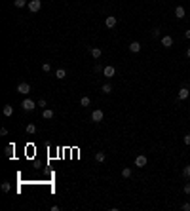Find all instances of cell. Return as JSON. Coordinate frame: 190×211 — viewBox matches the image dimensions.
<instances>
[{
  "label": "cell",
  "instance_id": "14",
  "mask_svg": "<svg viewBox=\"0 0 190 211\" xmlns=\"http://www.w3.org/2000/svg\"><path fill=\"white\" fill-rule=\"evenodd\" d=\"M101 55H103V50L101 48H91V57L93 59H101Z\"/></svg>",
  "mask_w": 190,
  "mask_h": 211
},
{
  "label": "cell",
  "instance_id": "29",
  "mask_svg": "<svg viewBox=\"0 0 190 211\" xmlns=\"http://www.w3.org/2000/svg\"><path fill=\"white\" fill-rule=\"evenodd\" d=\"M181 209H183V211H190V204H188V202H186V204H183V205H181Z\"/></svg>",
  "mask_w": 190,
  "mask_h": 211
},
{
  "label": "cell",
  "instance_id": "4",
  "mask_svg": "<svg viewBox=\"0 0 190 211\" xmlns=\"http://www.w3.org/2000/svg\"><path fill=\"white\" fill-rule=\"evenodd\" d=\"M105 25H107V29H114V27L118 25V17H116V15H108V17L105 19Z\"/></svg>",
  "mask_w": 190,
  "mask_h": 211
},
{
  "label": "cell",
  "instance_id": "15",
  "mask_svg": "<svg viewBox=\"0 0 190 211\" xmlns=\"http://www.w3.org/2000/svg\"><path fill=\"white\" fill-rule=\"evenodd\" d=\"M105 160H107V154H105V152H95V162L103 164Z\"/></svg>",
  "mask_w": 190,
  "mask_h": 211
},
{
  "label": "cell",
  "instance_id": "6",
  "mask_svg": "<svg viewBox=\"0 0 190 211\" xmlns=\"http://www.w3.org/2000/svg\"><path fill=\"white\" fill-rule=\"evenodd\" d=\"M147 164H148V158L144 156V154H139V156L135 158V168H144Z\"/></svg>",
  "mask_w": 190,
  "mask_h": 211
},
{
  "label": "cell",
  "instance_id": "30",
  "mask_svg": "<svg viewBox=\"0 0 190 211\" xmlns=\"http://www.w3.org/2000/svg\"><path fill=\"white\" fill-rule=\"evenodd\" d=\"M152 36H160V29H158V27L152 29Z\"/></svg>",
  "mask_w": 190,
  "mask_h": 211
},
{
  "label": "cell",
  "instance_id": "26",
  "mask_svg": "<svg viewBox=\"0 0 190 211\" xmlns=\"http://www.w3.org/2000/svg\"><path fill=\"white\" fill-rule=\"evenodd\" d=\"M183 192H184V194H190V183H186V185L183 186Z\"/></svg>",
  "mask_w": 190,
  "mask_h": 211
},
{
  "label": "cell",
  "instance_id": "22",
  "mask_svg": "<svg viewBox=\"0 0 190 211\" xmlns=\"http://www.w3.org/2000/svg\"><path fill=\"white\" fill-rule=\"evenodd\" d=\"M183 177L184 179H190V165H184L183 168Z\"/></svg>",
  "mask_w": 190,
  "mask_h": 211
},
{
  "label": "cell",
  "instance_id": "18",
  "mask_svg": "<svg viewBox=\"0 0 190 211\" xmlns=\"http://www.w3.org/2000/svg\"><path fill=\"white\" fill-rule=\"evenodd\" d=\"M101 91H103V93H107V95H108V93H112V84H103Z\"/></svg>",
  "mask_w": 190,
  "mask_h": 211
},
{
  "label": "cell",
  "instance_id": "20",
  "mask_svg": "<svg viewBox=\"0 0 190 211\" xmlns=\"http://www.w3.org/2000/svg\"><path fill=\"white\" fill-rule=\"evenodd\" d=\"M55 76H57V80H63L67 76V71L65 69H57V72H55Z\"/></svg>",
  "mask_w": 190,
  "mask_h": 211
},
{
  "label": "cell",
  "instance_id": "31",
  "mask_svg": "<svg viewBox=\"0 0 190 211\" xmlns=\"http://www.w3.org/2000/svg\"><path fill=\"white\" fill-rule=\"evenodd\" d=\"M0 135H2V137H4V135H8V129H6V128H2V129H0Z\"/></svg>",
  "mask_w": 190,
  "mask_h": 211
},
{
  "label": "cell",
  "instance_id": "5",
  "mask_svg": "<svg viewBox=\"0 0 190 211\" xmlns=\"http://www.w3.org/2000/svg\"><path fill=\"white\" fill-rule=\"evenodd\" d=\"M91 122H95V124L103 122V110H101V108H95L93 112H91Z\"/></svg>",
  "mask_w": 190,
  "mask_h": 211
},
{
  "label": "cell",
  "instance_id": "24",
  "mask_svg": "<svg viewBox=\"0 0 190 211\" xmlns=\"http://www.w3.org/2000/svg\"><path fill=\"white\" fill-rule=\"evenodd\" d=\"M2 190H4V192H10V190H12V185H10L8 181H4V183H2Z\"/></svg>",
  "mask_w": 190,
  "mask_h": 211
},
{
  "label": "cell",
  "instance_id": "11",
  "mask_svg": "<svg viewBox=\"0 0 190 211\" xmlns=\"http://www.w3.org/2000/svg\"><path fill=\"white\" fill-rule=\"evenodd\" d=\"M2 112H4V116H6V118H10V116H14V107H12V105H4V108H2Z\"/></svg>",
  "mask_w": 190,
  "mask_h": 211
},
{
  "label": "cell",
  "instance_id": "23",
  "mask_svg": "<svg viewBox=\"0 0 190 211\" xmlns=\"http://www.w3.org/2000/svg\"><path fill=\"white\" fill-rule=\"evenodd\" d=\"M14 4H15V8H23V6H27L29 2H27V0H14Z\"/></svg>",
  "mask_w": 190,
  "mask_h": 211
},
{
  "label": "cell",
  "instance_id": "16",
  "mask_svg": "<svg viewBox=\"0 0 190 211\" xmlns=\"http://www.w3.org/2000/svg\"><path fill=\"white\" fill-rule=\"evenodd\" d=\"M131 175H133V169L131 168H124V169H122V177H124V179H129Z\"/></svg>",
  "mask_w": 190,
  "mask_h": 211
},
{
  "label": "cell",
  "instance_id": "12",
  "mask_svg": "<svg viewBox=\"0 0 190 211\" xmlns=\"http://www.w3.org/2000/svg\"><path fill=\"white\" fill-rule=\"evenodd\" d=\"M129 51H131V53H139V51H141V44H139V42H131V44H129Z\"/></svg>",
  "mask_w": 190,
  "mask_h": 211
},
{
  "label": "cell",
  "instance_id": "25",
  "mask_svg": "<svg viewBox=\"0 0 190 211\" xmlns=\"http://www.w3.org/2000/svg\"><path fill=\"white\" fill-rule=\"evenodd\" d=\"M42 71H44V72H50V71H51V65H50V63H42Z\"/></svg>",
  "mask_w": 190,
  "mask_h": 211
},
{
  "label": "cell",
  "instance_id": "32",
  "mask_svg": "<svg viewBox=\"0 0 190 211\" xmlns=\"http://www.w3.org/2000/svg\"><path fill=\"white\" fill-rule=\"evenodd\" d=\"M184 36H186V38L190 40V29H188V30H184Z\"/></svg>",
  "mask_w": 190,
  "mask_h": 211
},
{
  "label": "cell",
  "instance_id": "8",
  "mask_svg": "<svg viewBox=\"0 0 190 211\" xmlns=\"http://www.w3.org/2000/svg\"><path fill=\"white\" fill-rule=\"evenodd\" d=\"M162 46H164L165 50H169V48L173 46V36H169V34H164V36H162Z\"/></svg>",
  "mask_w": 190,
  "mask_h": 211
},
{
  "label": "cell",
  "instance_id": "17",
  "mask_svg": "<svg viewBox=\"0 0 190 211\" xmlns=\"http://www.w3.org/2000/svg\"><path fill=\"white\" fill-rule=\"evenodd\" d=\"M14 150H15L14 143H12V145H8V147H6V156H8V158H14Z\"/></svg>",
  "mask_w": 190,
  "mask_h": 211
},
{
  "label": "cell",
  "instance_id": "28",
  "mask_svg": "<svg viewBox=\"0 0 190 211\" xmlns=\"http://www.w3.org/2000/svg\"><path fill=\"white\" fill-rule=\"evenodd\" d=\"M183 141H184V145H188V147H190V133H186Z\"/></svg>",
  "mask_w": 190,
  "mask_h": 211
},
{
  "label": "cell",
  "instance_id": "2",
  "mask_svg": "<svg viewBox=\"0 0 190 211\" xmlns=\"http://www.w3.org/2000/svg\"><path fill=\"white\" fill-rule=\"evenodd\" d=\"M27 8H29V12H32V14L40 12V10H42V0H29Z\"/></svg>",
  "mask_w": 190,
  "mask_h": 211
},
{
  "label": "cell",
  "instance_id": "13",
  "mask_svg": "<svg viewBox=\"0 0 190 211\" xmlns=\"http://www.w3.org/2000/svg\"><path fill=\"white\" fill-rule=\"evenodd\" d=\"M42 118H44V120H51V118H53V110H51V108H44V110H42Z\"/></svg>",
  "mask_w": 190,
  "mask_h": 211
},
{
  "label": "cell",
  "instance_id": "10",
  "mask_svg": "<svg viewBox=\"0 0 190 211\" xmlns=\"http://www.w3.org/2000/svg\"><path fill=\"white\" fill-rule=\"evenodd\" d=\"M184 15H186L184 8H183V6H177V8H175V17H177V19H184Z\"/></svg>",
  "mask_w": 190,
  "mask_h": 211
},
{
  "label": "cell",
  "instance_id": "7",
  "mask_svg": "<svg viewBox=\"0 0 190 211\" xmlns=\"http://www.w3.org/2000/svg\"><path fill=\"white\" fill-rule=\"evenodd\" d=\"M114 74H116V69H114L112 65H107L105 69H103V76H105V78H112Z\"/></svg>",
  "mask_w": 190,
  "mask_h": 211
},
{
  "label": "cell",
  "instance_id": "19",
  "mask_svg": "<svg viewBox=\"0 0 190 211\" xmlns=\"http://www.w3.org/2000/svg\"><path fill=\"white\" fill-rule=\"evenodd\" d=\"M80 105H82V107H89V105H91V99H89L87 95H84V97L80 99Z\"/></svg>",
  "mask_w": 190,
  "mask_h": 211
},
{
  "label": "cell",
  "instance_id": "21",
  "mask_svg": "<svg viewBox=\"0 0 190 211\" xmlns=\"http://www.w3.org/2000/svg\"><path fill=\"white\" fill-rule=\"evenodd\" d=\"M27 133H29V135H34V133H36V126L34 124H27Z\"/></svg>",
  "mask_w": 190,
  "mask_h": 211
},
{
  "label": "cell",
  "instance_id": "33",
  "mask_svg": "<svg viewBox=\"0 0 190 211\" xmlns=\"http://www.w3.org/2000/svg\"><path fill=\"white\" fill-rule=\"evenodd\" d=\"M186 57H190V48H188V50H186Z\"/></svg>",
  "mask_w": 190,
  "mask_h": 211
},
{
  "label": "cell",
  "instance_id": "9",
  "mask_svg": "<svg viewBox=\"0 0 190 211\" xmlns=\"http://www.w3.org/2000/svg\"><path fill=\"white\" fill-rule=\"evenodd\" d=\"M188 95H190V91H188V87L186 86H183L181 87V90H179V101H184V99H188Z\"/></svg>",
  "mask_w": 190,
  "mask_h": 211
},
{
  "label": "cell",
  "instance_id": "27",
  "mask_svg": "<svg viewBox=\"0 0 190 211\" xmlns=\"http://www.w3.org/2000/svg\"><path fill=\"white\" fill-rule=\"evenodd\" d=\"M38 107H48V101H46V99H40V101H38Z\"/></svg>",
  "mask_w": 190,
  "mask_h": 211
},
{
  "label": "cell",
  "instance_id": "3",
  "mask_svg": "<svg viewBox=\"0 0 190 211\" xmlns=\"http://www.w3.org/2000/svg\"><path fill=\"white\" fill-rule=\"evenodd\" d=\"M17 93H21V95H29V93H30V86H29L27 82H19V84H17Z\"/></svg>",
  "mask_w": 190,
  "mask_h": 211
},
{
  "label": "cell",
  "instance_id": "1",
  "mask_svg": "<svg viewBox=\"0 0 190 211\" xmlns=\"http://www.w3.org/2000/svg\"><path fill=\"white\" fill-rule=\"evenodd\" d=\"M36 105L38 103H34V101H32V99H23V103H21V108H23L25 110V112H30V110H34L36 108Z\"/></svg>",
  "mask_w": 190,
  "mask_h": 211
}]
</instances>
